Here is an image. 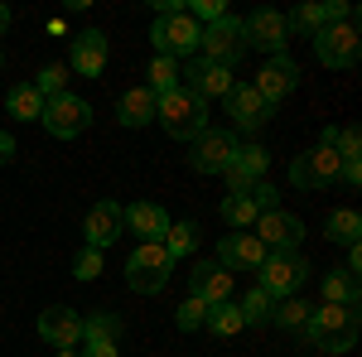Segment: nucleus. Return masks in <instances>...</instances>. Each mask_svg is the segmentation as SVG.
Masks as SVG:
<instances>
[{"instance_id": "f257e3e1", "label": "nucleus", "mask_w": 362, "mask_h": 357, "mask_svg": "<svg viewBox=\"0 0 362 357\" xmlns=\"http://www.w3.org/2000/svg\"><path fill=\"white\" fill-rule=\"evenodd\" d=\"M305 333L319 353H348L358 343V309L353 304H324V309L309 314Z\"/></svg>"}, {"instance_id": "f03ea898", "label": "nucleus", "mask_w": 362, "mask_h": 357, "mask_svg": "<svg viewBox=\"0 0 362 357\" xmlns=\"http://www.w3.org/2000/svg\"><path fill=\"white\" fill-rule=\"evenodd\" d=\"M155 121L165 126L174 140H198L208 131V102L194 97L189 87H174L160 97V107H155Z\"/></svg>"}, {"instance_id": "7ed1b4c3", "label": "nucleus", "mask_w": 362, "mask_h": 357, "mask_svg": "<svg viewBox=\"0 0 362 357\" xmlns=\"http://www.w3.org/2000/svg\"><path fill=\"white\" fill-rule=\"evenodd\" d=\"M305 280H309V261L300 251H271L256 271V290H266L271 300H290V295H300Z\"/></svg>"}, {"instance_id": "20e7f679", "label": "nucleus", "mask_w": 362, "mask_h": 357, "mask_svg": "<svg viewBox=\"0 0 362 357\" xmlns=\"http://www.w3.org/2000/svg\"><path fill=\"white\" fill-rule=\"evenodd\" d=\"M169 271H174V256H169L160 242H140L126 261V285L136 295H160L169 285Z\"/></svg>"}, {"instance_id": "39448f33", "label": "nucleus", "mask_w": 362, "mask_h": 357, "mask_svg": "<svg viewBox=\"0 0 362 357\" xmlns=\"http://www.w3.org/2000/svg\"><path fill=\"white\" fill-rule=\"evenodd\" d=\"M198 34L203 25L189 20V10H179V15H155V25H150V44H155V54L160 58H198Z\"/></svg>"}, {"instance_id": "423d86ee", "label": "nucleus", "mask_w": 362, "mask_h": 357, "mask_svg": "<svg viewBox=\"0 0 362 357\" xmlns=\"http://www.w3.org/2000/svg\"><path fill=\"white\" fill-rule=\"evenodd\" d=\"M198 58H208V63H218V68H232V63H242L247 58V34H242V20H213V25H203L198 34Z\"/></svg>"}, {"instance_id": "0eeeda50", "label": "nucleus", "mask_w": 362, "mask_h": 357, "mask_svg": "<svg viewBox=\"0 0 362 357\" xmlns=\"http://www.w3.org/2000/svg\"><path fill=\"white\" fill-rule=\"evenodd\" d=\"M44 131L58 140H73V136H83L87 126H92V107H87L83 97H73V92H58V97H49L44 102Z\"/></svg>"}, {"instance_id": "6e6552de", "label": "nucleus", "mask_w": 362, "mask_h": 357, "mask_svg": "<svg viewBox=\"0 0 362 357\" xmlns=\"http://www.w3.org/2000/svg\"><path fill=\"white\" fill-rule=\"evenodd\" d=\"M314 54L324 68H353L362 54V39H358V25L348 20V25H324L314 34Z\"/></svg>"}, {"instance_id": "1a4fd4ad", "label": "nucleus", "mask_w": 362, "mask_h": 357, "mask_svg": "<svg viewBox=\"0 0 362 357\" xmlns=\"http://www.w3.org/2000/svg\"><path fill=\"white\" fill-rule=\"evenodd\" d=\"M242 34H247V54L261 49L266 58L285 54V44H290V29H285V15L280 10H251L247 20H242Z\"/></svg>"}, {"instance_id": "9d476101", "label": "nucleus", "mask_w": 362, "mask_h": 357, "mask_svg": "<svg viewBox=\"0 0 362 357\" xmlns=\"http://www.w3.org/2000/svg\"><path fill=\"white\" fill-rule=\"evenodd\" d=\"M338 169H343L338 150L314 145V150H305V155H295V165H290V184H295V189H329V184L338 179Z\"/></svg>"}, {"instance_id": "9b49d317", "label": "nucleus", "mask_w": 362, "mask_h": 357, "mask_svg": "<svg viewBox=\"0 0 362 357\" xmlns=\"http://www.w3.org/2000/svg\"><path fill=\"white\" fill-rule=\"evenodd\" d=\"M256 97L266 102V107H276V102H285L295 87H300V63L290 54H276V58H266V68L256 73Z\"/></svg>"}, {"instance_id": "f8f14e48", "label": "nucleus", "mask_w": 362, "mask_h": 357, "mask_svg": "<svg viewBox=\"0 0 362 357\" xmlns=\"http://www.w3.org/2000/svg\"><path fill=\"white\" fill-rule=\"evenodd\" d=\"M300 237H305V222L295 213H285V208H271V213L256 218V242L266 251H295Z\"/></svg>"}, {"instance_id": "ddd939ff", "label": "nucleus", "mask_w": 362, "mask_h": 357, "mask_svg": "<svg viewBox=\"0 0 362 357\" xmlns=\"http://www.w3.org/2000/svg\"><path fill=\"white\" fill-rule=\"evenodd\" d=\"M189 160H194L198 174H223V169L237 160V136H232V131H213V126H208V131L194 140V155H189Z\"/></svg>"}, {"instance_id": "4468645a", "label": "nucleus", "mask_w": 362, "mask_h": 357, "mask_svg": "<svg viewBox=\"0 0 362 357\" xmlns=\"http://www.w3.org/2000/svg\"><path fill=\"white\" fill-rule=\"evenodd\" d=\"M266 169H271V150H266V145H256V140H251V145H237V160L223 169V174H227V189H232V193H247L256 179H266Z\"/></svg>"}, {"instance_id": "2eb2a0df", "label": "nucleus", "mask_w": 362, "mask_h": 357, "mask_svg": "<svg viewBox=\"0 0 362 357\" xmlns=\"http://www.w3.org/2000/svg\"><path fill=\"white\" fill-rule=\"evenodd\" d=\"M271 251L256 242V232H232L218 242V266L223 271H261V261H266Z\"/></svg>"}, {"instance_id": "dca6fc26", "label": "nucleus", "mask_w": 362, "mask_h": 357, "mask_svg": "<svg viewBox=\"0 0 362 357\" xmlns=\"http://www.w3.org/2000/svg\"><path fill=\"white\" fill-rule=\"evenodd\" d=\"M189 295L203 300L208 309L213 304H227L232 300V271H223L218 261H198L194 271H189Z\"/></svg>"}, {"instance_id": "f3484780", "label": "nucleus", "mask_w": 362, "mask_h": 357, "mask_svg": "<svg viewBox=\"0 0 362 357\" xmlns=\"http://www.w3.org/2000/svg\"><path fill=\"white\" fill-rule=\"evenodd\" d=\"M121 232H126V227H121V203L102 198V203H92V208H87L83 237H87V247H92V251H107Z\"/></svg>"}, {"instance_id": "a211bd4d", "label": "nucleus", "mask_w": 362, "mask_h": 357, "mask_svg": "<svg viewBox=\"0 0 362 357\" xmlns=\"http://www.w3.org/2000/svg\"><path fill=\"white\" fill-rule=\"evenodd\" d=\"M184 78H189V92L203 97V102H213V97H227L232 92V68H218V63H208V58H189V68H184Z\"/></svg>"}, {"instance_id": "6ab92c4d", "label": "nucleus", "mask_w": 362, "mask_h": 357, "mask_svg": "<svg viewBox=\"0 0 362 357\" xmlns=\"http://www.w3.org/2000/svg\"><path fill=\"white\" fill-rule=\"evenodd\" d=\"M223 102H227V116H232L242 131L266 126V121H271V111H276V107H266V102L256 97V87H251V83H232V92H227Z\"/></svg>"}, {"instance_id": "aec40b11", "label": "nucleus", "mask_w": 362, "mask_h": 357, "mask_svg": "<svg viewBox=\"0 0 362 357\" xmlns=\"http://www.w3.org/2000/svg\"><path fill=\"white\" fill-rule=\"evenodd\" d=\"M39 338H44L49 348H78V343H83V319H78L73 309L54 304V309L39 314Z\"/></svg>"}, {"instance_id": "412c9836", "label": "nucleus", "mask_w": 362, "mask_h": 357, "mask_svg": "<svg viewBox=\"0 0 362 357\" xmlns=\"http://www.w3.org/2000/svg\"><path fill=\"white\" fill-rule=\"evenodd\" d=\"M121 227L136 232L140 242H165L169 213L160 208V203H131V208H121Z\"/></svg>"}, {"instance_id": "4be33fe9", "label": "nucleus", "mask_w": 362, "mask_h": 357, "mask_svg": "<svg viewBox=\"0 0 362 357\" xmlns=\"http://www.w3.org/2000/svg\"><path fill=\"white\" fill-rule=\"evenodd\" d=\"M73 68L83 78H102V68H107V34L102 29H83L73 39Z\"/></svg>"}, {"instance_id": "5701e85b", "label": "nucleus", "mask_w": 362, "mask_h": 357, "mask_svg": "<svg viewBox=\"0 0 362 357\" xmlns=\"http://www.w3.org/2000/svg\"><path fill=\"white\" fill-rule=\"evenodd\" d=\"M155 107H160V97L150 92V87H131V92H121V102H116V121L121 126H150L155 121Z\"/></svg>"}, {"instance_id": "b1692460", "label": "nucleus", "mask_w": 362, "mask_h": 357, "mask_svg": "<svg viewBox=\"0 0 362 357\" xmlns=\"http://www.w3.org/2000/svg\"><path fill=\"white\" fill-rule=\"evenodd\" d=\"M324 237H329V242H338V247H358L362 218L353 213V208H334V213H329V222H324Z\"/></svg>"}, {"instance_id": "393cba45", "label": "nucleus", "mask_w": 362, "mask_h": 357, "mask_svg": "<svg viewBox=\"0 0 362 357\" xmlns=\"http://www.w3.org/2000/svg\"><path fill=\"white\" fill-rule=\"evenodd\" d=\"M5 111L15 116V121H39L44 116V97L34 92V83H20L5 92Z\"/></svg>"}, {"instance_id": "a878e982", "label": "nucleus", "mask_w": 362, "mask_h": 357, "mask_svg": "<svg viewBox=\"0 0 362 357\" xmlns=\"http://www.w3.org/2000/svg\"><path fill=\"white\" fill-rule=\"evenodd\" d=\"M203 329H208V333H218V338H237V333L247 329V319H242V309H237V304L227 300V304H213V309H208Z\"/></svg>"}, {"instance_id": "bb28decb", "label": "nucleus", "mask_w": 362, "mask_h": 357, "mask_svg": "<svg viewBox=\"0 0 362 357\" xmlns=\"http://www.w3.org/2000/svg\"><path fill=\"white\" fill-rule=\"evenodd\" d=\"M358 275L353 271H329L324 275V304H353L358 309Z\"/></svg>"}, {"instance_id": "cd10ccee", "label": "nucleus", "mask_w": 362, "mask_h": 357, "mask_svg": "<svg viewBox=\"0 0 362 357\" xmlns=\"http://www.w3.org/2000/svg\"><path fill=\"white\" fill-rule=\"evenodd\" d=\"M145 78H150V92H155V97H165V92H174V87H184L179 83V78H184V68H179V63H174V58H150V73H145Z\"/></svg>"}, {"instance_id": "c85d7f7f", "label": "nucleus", "mask_w": 362, "mask_h": 357, "mask_svg": "<svg viewBox=\"0 0 362 357\" xmlns=\"http://www.w3.org/2000/svg\"><path fill=\"white\" fill-rule=\"evenodd\" d=\"M160 247L179 261V256H189V251L198 247V222H169V232H165V242Z\"/></svg>"}, {"instance_id": "c756f323", "label": "nucleus", "mask_w": 362, "mask_h": 357, "mask_svg": "<svg viewBox=\"0 0 362 357\" xmlns=\"http://www.w3.org/2000/svg\"><path fill=\"white\" fill-rule=\"evenodd\" d=\"M223 222H227V227H237V232L256 227V208L247 203V193H227V198H223Z\"/></svg>"}, {"instance_id": "7c9ffc66", "label": "nucleus", "mask_w": 362, "mask_h": 357, "mask_svg": "<svg viewBox=\"0 0 362 357\" xmlns=\"http://www.w3.org/2000/svg\"><path fill=\"white\" fill-rule=\"evenodd\" d=\"M309 314H314V309H309V304L300 300V295H290V300H280L276 309H271V319H276L280 329H305V324H309Z\"/></svg>"}, {"instance_id": "2f4dec72", "label": "nucleus", "mask_w": 362, "mask_h": 357, "mask_svg": "<svg viewBox=\"0 0 362 357\" xmlns=\"http://www.w3.org/2000/svg\"><path fill=\"white\" fill-rule=\"evenodd\" d=\"M285 29H300L314 39L324 29V5H295V15H285Z\"/></svg>"}, {"instance_id": "473e14b6", "label": "nucleus", "mask_w": 362, "mask_h": 357, "mask_svg": "<svg viewBox=\"0 0 362 357\" xmlns=\"http://www.w3.org/2000/svg\"><path fill=\"white\" fill-rule=\"evenodd\" d=\"M237 309H242V319H247V324H266V319H271V309H276V300H271L266 290H247Z\"/></svg>"}, {"instance_id": "72a5a7b5", "label": "nucleus", "mask_w": 362, "mask_h": 357, "mask_svg": "<svg viewBox=\"0 0 362 357\" xmlns=\"http://www.w3.org/2000/svg\"><path fill=\"white\" fill-rule=\"evenodd\" d=\"M63 83H68V68H63V63H49V68L34 78V92L49 102V97H58V92H63Z\"/></svg>"}, {"instance_id": "f704fd0d", "label": "nucleus", "mask_w": 362, "mask_h": 357, "mask_svg": "<svg viewBox=\"0 0 362 357\" xmlns=\"http://www.w3.org/2000/svg\"><path fill=\"white\" fill-rule=\"evenodd\" d=\"M83 338H121V319L116 314H92V319H83Z\"/></svg>"}, {"instance_id": "c9c22d12", "label": "nucleus", "mask_w": 362, "mask_h": 357, "mask_svg": "<svg viewBox=\"0 0 362 357\" xmlns=\"http://www.w3.org/2000/svg\"><path fill=\"white\" fill-rule=\"evenodd\" d=\"M247 203H251V208H256V218H261V213H271V208H280V193L271 189L266 179H256V184H251V189H247Z\"/></svg>"}, {"instance_id": "e433bc0d", "label": "nucleus", "mask_w": 362, "mask_h": 357, "mask_svg": "<svg viewBox=\"0 0 362 357\" xmlns=\"http://www.w3.org/2000/svg\"><path fill=\"white\" fill-rule=\"evenodd\" d=\"M174 319H179V329H184V333H194V329H203V319H208V304L189 295V300L179 304V314H174Z\"/></svg>"}, {"instance_id": "4c0bfd02", "label": "nucleus", "mask_w": 362, "mask_h": 357, "mask_svg": "<svg viewBox=\"0 0 362 357\" xmlns=\"http://www.w3.org/2000/svg\"><path fill=\"white\" fill-rule=\"evenodd\" d=\"M73 275H78V280H97V275H102V251L83 247L73 256Z\"/></svg>"}, {"instance_id": "58836bf2", "label": "nucleus", "mask_w": 362, "mask_h": 357, "mask_svg": "<svg viewBox=\"0 0 362 357\" xmlns=\"http://www.w3.org/2000/svg\"><path fill=\"white\" fill-rule=\"evenodd\" d=\"M338 160H362V131L358 126H348V131H338Z\"/></svg>"}, {"instance_id": "ea45409f", "label": "nucleus", "mask_w": 362, "mask_h": 357, "mask_svg": "<svg viewBox=\"0 0 362 357\" xmlns=\"http://www.w3.org/2000/svg\"><path fill=\"white\" fill-rule=\"evenodd\" d=\"M227 10H223V0H194V5H189V20H208V25H213V20H223Z\"/></svg>"}, {"instance_id": "a19ab883", "label": "nucleus", "mask_w": 362, "mask_h": 357, "mask_svg": "<svg viewBox=\"0 0 362 357\" xmlns=\"http://www.w3.org/2000/svg\"><path fill=\"white\" fill-rule=\"evenodd\" d=\"M83 357H121L116 338H83Z\"/></svg>"}, {"instance_id": "79ce46f5", "label": "nucleus", "mask_w": 362, "mask_h": 357, "mask_svg": "<svg viewBox=\"0 0 362 357\" xmlns=\"http://www.w3.org/2000/svg\"><path fill=\"white\" fill-rule=\"evenodd\" d=\"M338 179H348L353 189L362 184V160H343V169H338Z\"/></svg>"}, {"instance_id": "37998d69", "label": "nucleus", "mask_w": 362, "mask_h": 357, "mask_svg": "<svg viewBox=\"0 0 362 357\" xmlns=\"http://www.w3.org/2000/svg\"><path fill=\"white\" fill-rule=\"evenodd\" d=\"M10 160H15V140L0 131V165H10Z\"/></svg>"}, {"instance_id": "c03bdc74", "label": "nucleus", "mask_w": 362, "mask_h": 357, "mask_svg": "<svg viewBox=\"0 0 362 357\" xmlns=\"http://www.w3.org/2000/svg\"><path fill=\"white\" fill-rule=\"evenodd\" d=\"M348 271H353V275L362 271V247H348Z\"/></svg>"}, {"instance_id": "a18cd8bd", "label": "nucleus", "mask_w": 362, "mask_h": 357, "mask_svg": "<svg viewBox=\"0 0 362 357\" xmlns=\"http://www.w3.org/2000/svg\"><path fill=\"white\" fill-rule=\"evenodd\" d=\"M10 20H15V15H10V5H0V34L10 29Z\"/></svg>"}, {"instance_id": "49530a36", "label": "nucleus", "mask_w": 362, "mask_h": 357, "mask_svg": "<svg viewBox=\"0 0 362 357\" xmlns=\"http://www.w3.org/2000/svg\"><path fill=\"white\" fill-rule=\"evenodd\" d=\"M58 357H83V353L78 348H58Z\"/></svg>"}, {"instance_id": "de8ad7c7", "label": "nucleus", "mask_w": 362, "mask_h": 357, "mask_svg": "<svg viewBox=\"0 0 362 357\" xmlns=\"http://www.w3.org/2000/svg\"><path fill=\"white\" fill-rule=\"evenodd\" d=\"M0 63H5V58H0Z\"/></svg>"}]
</instances>
